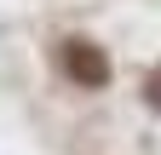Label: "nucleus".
<instances>
[{
    "instance_id": "obj_2",
    "label": "nucleus",
    "mask_w": 161,
    "mask_h": 155,
    "mask_svg": "<svg viewBox=\"0 0 161 155\" xmlns=\"http://www.w3.org/2000/svg\"><path fill=\"white\" fill-rule=\"evenodd\" d=\"M144 98H150V104H155V109H161V63H155V69H150V81H144Z\"/></svg>"
},
{
    "instance_id": "obj_1",
    "label": "nucleus",
    "mask_w": 161,
    "mask_h": 155,
    "mask_svg": "<svg viewBox=\"0 0 161 155\" xmlns=\"http://www.w3.org/2000/svg\"><path fill=\"white\" fill-rule=\"evenodd\" d=\"M64 69L75 86H104L109 81V57L98 52L92 40H64Z\"/></svg>"
}]
</instances>
